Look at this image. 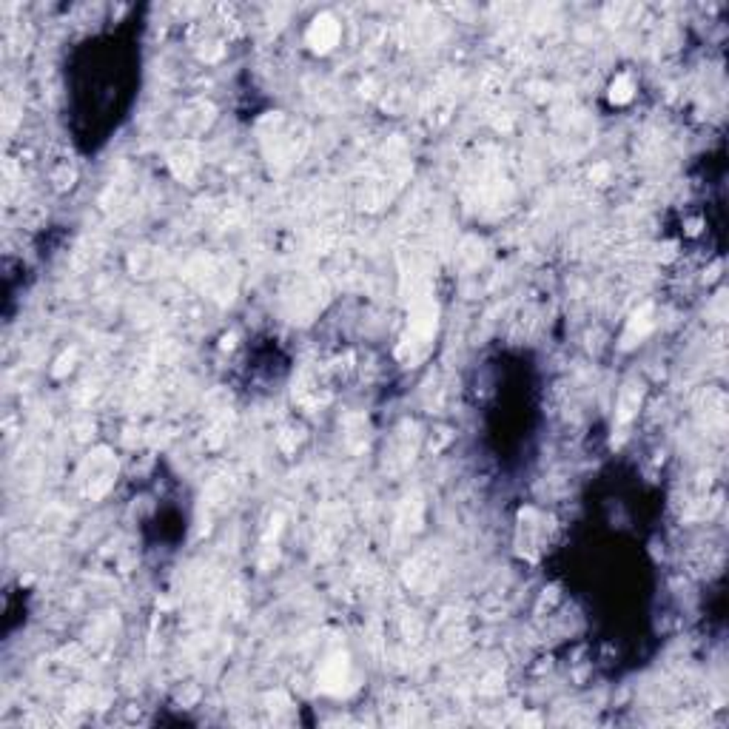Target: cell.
Masks as SVG:
<instances>
[{
  "label": "cell",
  "mask_w": 729,
  "mask_h": 729,
  "mask_svg": "<svg viewBox=\"0 0 729 729\" xmlns=\"http://www.w3.org/2000/svg\"><path fill=\"white\" fill-rule=\"evenodd\" d=\"M336 38H339V26L328 17L316 20V26L311 28V40L316 43V49H331L336 43Z\"/></svg>",
  "instance_id": "6da1fadb"
},
{
  "label": "cell",
  "mask_w": 729,
  "mask_h": 729,
  "mask_svg": "<svg viewBox=\"0 0 729 729\" xmlns=\"http://www.w3.org/2000/svg\"><path fill=\"white\" fill-rule=\"evenodd\" d=\"M188 151H191V145H177V151H171V165L177 168V174H180V177H188V174H191V168L197 165V163H194V157H191Z\"/></svg>",
  "instance_id": "7a4b0ae2"
}]
</instances>
